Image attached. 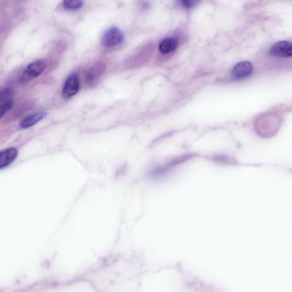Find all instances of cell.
<instances>
[{"label": "cell", "mask_w": 292, "mask_h": 292, "mask_svg": "<svg viewBox=\"0 0 292 292\" xmlns=\"http://www.w3.org/2000/svg\"><path fill=\"white\" fill-rule=\"evenodd\" d=\"M106 65L103 62H97L91 67L86 74V81L88 83H93L100 79L105 72Z\"/></svg>", "instance_id": "8992f818"}, {"label": "cell", "mask_w": 292, "mask_h": 292, "mask_svg": "<svg viewBox=\"0 0 292 292\" xmlns=\"http://www.w3.org/2000/svg\"><path fill=\"white\" fill-rule=\"evenodd\" d=\"M124 41V35L117 27L109 28L101 38V44L104 47L111 48L117 47Z\"/></svg>", "instance_id": "6da1fadb"}, {"label": "cell", "mask_w": 292, "mask_h": 292, "mask_svg": "<svg viewBox=\"0 0 292 292\" xmlns=\"http://www.w3.org/2000/svg\"><path fill=\"white\" fill-rule=\"evenodd\" d=\"M12 91L8 88L0 90V104L12 100Z\"/></svg>", "instance_id": "7c38bea8"}, {"label": "cell", "mask_w": 292, "mask_h": 292, "mask_svg": "<svg viewBox=\"0 0 292 292\" xmlns=\"http://www.w3.org/2000/svg\"><path fill=\"white\" fill-rule=\"evenodd\" d=\"M178 45V41L175 38H166L160 42L159 46V51L163 54L170 53L176 50Z\"/></svg>", "instance_id": "30bf717a"}, {"label": "cell", "mask_w": 292, "mask_h": 292, "mask_svg": "<svg viewBox=\"0 0 292 292\" xmlns=\"http://www.w3.org/2000/svg\"><path fill=\"white\" fill-rule=\"evenodd\" d=\"M151 57V48L146 47L133 55L129 60L131 63L129 65H140L146 62Z\"/></svg>", "instance_id": "9c48e42d"}, {"label": "cell", "mask_w": 292, "mask_h": 292, "mask_svg": "<svg viewBox=\"0 0 292 292\" xmlns=\"http://www.w3.org/2000/svg\"><path fill=\"white\" fill-rule=\"evenodd\" d=\"M13 100L0 104V118H2L7 111H8L13 107Z\"/></svg>", "instance_id": "4fadbf2b"}, {"label": "cell", "mask_w": 292, "mask_h": 292, "mask_svg": "<svg viewBox=\"0 0 292 292\" xmlns=\"http://www.w3.org/2000/svg\"><path fill=\"white\" fill-rule=\"evenodd\" d=\"M46 115H47V112L44 111L35 112L23 119L20 122V126L23 129L29 128L42 120Z\"/></svg>", "instance_id": "ba28073f"}, {"label": "cell", "mask_w": 292, "mask_h": 292, "mask_svg": "<svg viewBox=\"0 0 292 292\" xmlns=\"http://www.w3.org/2000/svg\"><path fill=\"white\" fill-rule=\"evenodd\" d=\"M80 87L79 77L76 73L70 75L67 79L62 90L63 97L69 99L79 92Z\"/></svg>", "instance_id": "3957f363"}, {"label": "cell", "mask_w": 292, "mask_h": 292, "mask_svg": "<svg viewBox=\"0 0 292 292\" xmlns=\"http://www.w3.org/2000/svg\"><path fill=\"white\" fill-rule=\"evenodd\" d=\"M181 4L182 6L186 7V8H191V7L195 5L196 2L194 1H182Z\"/></svg>", "instance_id": "5bb4252c"}, {"label": "cell", "mask_w": 292, "mask_h": 292, "mask_svg": "<svg viewBox=\"0 0 292 292\" xmlns=\"http://www.w3.org/2000/svg\"><path fill=\"white\" fill-rule=\"evenodd\" d=\"M83 4V1L81 0H66L63 1V6L66 10L75 11L81 8Z\"/></svg>", "instance_id": "8fae6325"}, {"label": "cell", "mask_w": 292, "mask_h": 292, "mask_svg": "<svg viewBox=\"0 0 292 292\" xmlns=\"http://www.w3.org/2000/svg\"><path fill=\"white\" fill-rule=\"evenodd\" d=\"M253 67L248 61H242L236 65L232 70V76L234 79L240 80L244 79L251 75Z\"/></svg>", "instance_id": "5b68a950"}, {"label": "cell", "mask_w": 292, "mask_h": 292, "mask_svg": "<svg viewBox=\"0 0 292 292\" xmlns=\"http://www.w3.org/2000/svg\"><path fill=\"white\" fill-rule=\"evenodd\" d=\"M47 67L46 63L42 60H38L28 65L23 72L21 80L22 82L29 81V80L40 76L45 71Z\"/></svg>", "instance_id": "7a4b0ae2"}, {"label": "cell", "mask_w": 292, "mask_h": 292, "mask_svg": "<svg viewBox=\"0 0 292 292\" xmlns=\"http://www.w3.org/2000/svg\"><path fill=\"white\" fill-rule=\"evenodd\" d=\"M17 151L15 148H10L0 151V169L6 167L16 159Z\"/></svg>", "instance_id": "52a82bcc"}, {"label": "cell", "mask_w": 292, "mask_h": 292, "mask_svg": "<svg viewBox=\"0 0 292 292\" xmlns=\"http://www.w3.org/2000/svg\"><path fill=\"white\" fill-rule=\"evenodd\" d=\"M269 54L277 57H290L292 54V46L289 41H280L274 44L270 49Z\"/></svg>", "instance_id": "277c9868"}]
</instances>
